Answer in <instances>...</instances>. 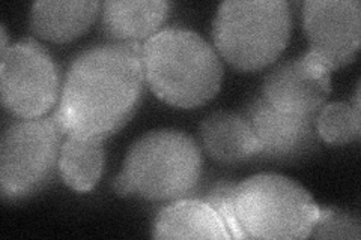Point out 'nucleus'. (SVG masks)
<instances>
[{
	"mask_svg": "<svg viewBox=\"0 0 361 240\" xmlns=\"http://www.w3.org/2000/svg\"><path fill=\"white\" fill-rule=\"evenodd\" d=\"M200 143L221 164H241L261 153V144L244 114L216 111L202 120Z\"/></svg>",
	"mask_w": 361,
	"mask_h": 240,
	"instance_id": "nucleus-11",
	"label": "nucleus"
},
{
	"mask_svg": "<svg viewBox=\"0 0 361 240\" xmlns=\"http://www.w3.org/2000/svg\"><path fill=\"white\" fill-rule=\"evenodd\" d=\"M145 83L142 44L94 45L70 63L53 116L66 135L107 140L137 111Z\"/></svg>",
	"mask_w": 361,
	"mask_h": 240,
	"instance_id": "nucleus-1",
	"label": "nucleus"
},
{
	"mask_svg": "<svg viewBox=\"0 0 361 240\" xmlns=\"http://www.w3.org/2000/svg\"><path fill=\"white\" fill-rule=\"evenodd\" d=\"M65 131L54 116L17 120L0 140V192L23 200L49 187L59 165Z\"/></svg>",
	"mask_w": 361,
	"mask_h": 240,
	"instance_id": "nucleus-6",
	"label": "nucleus"
},
{
	"mask_svg": "<svg viewBox=\"0 0 361 240\" xmlns=\"http://www.w3.org/2000/svg\"><path fill=\"white\" fill-rule=\"evenodd\" d=\"M316 130L326 144L343 146L358 141L361 137L360 84L355 90L354 104L351 102H331L325 104L316 116Z\"/></svg>",
	"mask_w": 361,
	"mask_h": 240,
	"instance_id": "nucleus-16",
	"label": "nucleus"
},
{
	"mask_svg": "<svg viewBox=\"0 0 361 240\" xmlns=\"http://www.w3.org/2000/svg\"><path fill=\"white\" fill-rule=\"evenodd\" d=\"M104 141L77 135L65 137L58 171L68 188L87 192L98 184L104 168Z\"/></svg>",
	"mask_w": 361,
	"mask_h": 240,
	"instance_id": "nucleus-15",
	"label": "nucleus"
},
{
	"mask_svg": "<svg viewBox=\"0 0 361 240\" xmlns=\"http://www.w3.org/2000/svg\"><path fill=\"white\" fill-rule=\"evenodd\" d=\"M154 239H232L219 213L203 200H176L157 213Z\"/></svg>",
	"mask_w": 361,
	"mask_h": 240,
	"instance_id": "nucleus-14",
	"label": "nucleus"
},
{
	"mask_svg": "<svg viewBox=\"0 0 361 240\" xmlns=\"http://www.w3.org/2000/svg\"><path fill=\"white\" fill-rule=\"evenodd\" d=\"M330 94L331 78L312 80L304 77L298 70L297 59L280 63L271 70L261 89V96L271 107L298 116L318 114Z\"/></svg>",
	"mask_w": 361,
	"mask_h": 240,
	"instance_id": "nucleus-10",
	"label": "nucleus"
},
{
	"mask_svg": "<svg viewBox=\"0 0 361 240\" xmlns=\"http://www.w3.org/2000/svg\"><path fill=\"white\" fill-rule=\"evenodd\" d=\"M235 182H219L214 185L203 201H207L211 208L219 213L223 224L226 225V230L229 232L232 239H247L244 232L241 230V225L236 220L235 215V206H233V189Z\"/></svg>",
	"mask_w": 361,
	"mask_h": 240,
	"instance_id": "nucleus-18",
	"label": "nucleus"
},
{
	"mask_svg": "<svg viewBox=\"0 0 361 240\" xmlns=\"http://www.w3.org/2000/svg\"><path fill=\"white\" fill-rule=\"evenodd\" d=\"M0 39H2V45H0V57H4L11 47V45L8 44V33H6L5 25L0 26Z\"/></svg>",
	"mask_w": 361,
	"mask_h": 240,
	"instance_id": "nucleus-19",
	"label": "nucleus"
},
{
	"mask_svg": "<svg viewBox=\"0 0 361 240\" xmlns=\"http://www.w3.org/2000/svg\"><path fill=\"white\" fill-rule=\"evenodd\" d=\"M292 30V11L285 0H228L212 21L219 54L240 71H257L285 51Z\"/></svg>",
	"mask_w": 361,
	"mask_h": 240,
	"instance_id": "nucleus-4",
	"label": "nucleus"
},
{
	"mask_svg": "<svg viewBox=\"0 0 361 240\" xmlns=\"http://www.w3.org/2000/svg\"><path fill=\"white\" fill-rule=\"evenodd\" d=\"M316 116H298L271 107L259 95L247 102L244 118L261 144L262 161L300 163L319 152L321 137L316 130Z\"/></svg>",
	"mask_w": 361,
	"mask_h": 240,
	"instance_id": "nucleus-9",
	"label": "nucleus"
},
{
	"mask_svg": "<svg viewBox=\"0 0 361 240\" xmlns=\"http://www.w3.org/2000/svg\"><path fill=\"white\" fill-rule=\"evenodd\" d=\"M200 176L199 144L183 131L164 128L146 132L131 144L111 187L119 197L167 201L187 197Z\"/></svg>",
	"mask_w": 361,
	"mask_h": 240,
	"instance_id": "nucleus-3",
	"label": "nucleus"
},
{
	"mask_svg": "<svg viewBox=\"0 0 361 240\" xmlns=\"http://www.w3.org/2000/svg\"><path fill=\"white\" fill-rule=\"evenodd\" d=\"M313 239H353L360 240L361 222L357 212L338 208H319L310 236Z\"/></svg>",
	"mask_w": 361,
	"mask_h": 240,
	"instance_id": "nucleus-17",
	"label": "nucleus"
},
{
	"mask_svg": "<svg viewBox=\"0 0 361 240\" xmlns=\"http://www.w3.org/2000/svg\"><path fill=\"white\" fill-rule=\"evenodd\" d=\"M0 92L4 108L17 119L45 116L61 94L59 71L41 44L25 39L0 57Z\"/></svg>",
	"mask_w": 361,
	"mask_h": 240,
	"instance_id": "nucleus-8",
	"label": "nucleus"
},
{
	"mask_svg": "<svg viewBox=\"0 0 361 240\" xmlns=\"http://www.w3.org/2000/svg\"><path fill=\"white\" fill-rule=\"evenodd\" d=\"M302 23L309 51L297 57V65L304 77L331 78L334 70L354 62L361 39L358 0H307Z\"/></svg>",
	"mask_w": 361,
	"mask_h": 240,
	"instance_id": "nucleus-7",
	"label": "nucleus"
},
{
	"mask_svg": "<svg viewBox=\"0 0 361 240\" xmlns=\"http://www.w3.org/2000/svg\"><path fill=\"white\" fill-rule=\"evenodd\" d=\"M146 84L166 104L195 108L219 94L224 68L216 49L199 33L169 27L142 44Z\"/></svg>",
	"mask_w": 361,
	"mask_h": 240,
	"instance_id": "nucleus-2",
	"label": "nucleus"
},
{
	"mask_svg": "<svg viewBox=\"0 0 361 240\" xmlns=\"http://www.w3.org/2000/svg\"><path fill=\"white\" fill-rule=\"evenodd\" d=\"M99 9L98 0H41L32 5L30 29L45 41L70 42L94 25Z\"/></svg>",
	"mask_w": 361,
	"mask_h": 240,
	"instance_id": "nucleus-13",
	"label": "nucleus"
},
{
	"mask_svg": "<svg viewBox=\"0 0 361 240\" xmlns=\"http://www.w3.org/2000/svg\"><path fill=\"white\" fill-rule=\"evenodd\" d=\"M171 6L163 0H107L101 4V27L115 42L142 44L161 27Z\"/></svg>",
	"mask_w": 361,
	"mask_h": 240,
	"instance_id": "nucleus-12",
	"label": "nucleus"
},
{
	"mask_svg": "<svg viewBox=\"0 0 361 240\" xmlns=\"http://www.w3.org/2000/svg\"><path fill=\"white\" fill-rule=\"evenodd\" d=\"M235 215L247 239H307L319 206L295 180L259 173L235 185Z\"/></svg>",
	"mask_w": 361,
	"mask_h": 240,
	"instance_id": "nucleus-5",
	"label": "nucleus"
}]
</instances>
